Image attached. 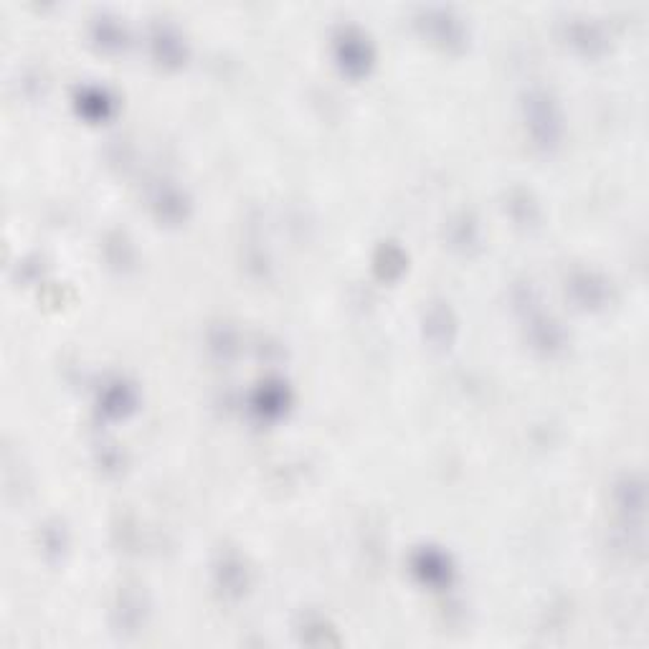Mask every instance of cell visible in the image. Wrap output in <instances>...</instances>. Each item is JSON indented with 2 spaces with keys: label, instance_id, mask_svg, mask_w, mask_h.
I'll return each instance as SVG.
<instances>
[{
  "label": "cell",
  "instance_id": "obj_1",
  "mask_svg": "<svg viewBox=\"0 0 649 649\" xmlns=\"http://www.w3.org/2000/svg\"><path fill=\"white\" fill-rule=\"evenodd\" d=\"M525 119H528V127H531L532 143L541 150H553L558 148L563 134V119L561 109L556 100L543 91V89H535L525 97Z\"/></svg>",
  "mask_w": 649,
  "mask_h": 649
},
{
  "label": "cell",
  "instance_id": "obj_2",
  "mask_svg": "<svg viewBox=\"0 0 649 649\" xmlns=\"http://www.w3.org/2000/svg\"><path fill=\"white\" fill-rule=\"evenodd\" d=\"M568 292L574 297V302L584 310H601L609 305V297H611V287L609 281L596 274V272H574L571 280H568Z\"/></svg>",
  "mask_w": 649,
  "mask_h": 649
},
{
  "label": "cell",
  "instance_id": "obj_3",
  "mask_svg": "<svg viewBox=\"0 0 649 649\" xmlns=\"http://www.w3.org/2000/svg\"><path fill=\"white\" fill-rule=\"evenodd\" d=\"M531 312V320H528V327H531V342L532 348H538L541 353L546 355H558L566 348V333L563 327L553 317H548L543 312L535 310V305L528 307Z\"/></svg>",
  "mask_w": 649,
  "mask_h": 649
},
{
  "label": "cell",
  "instance_id": "obj_4",
  "mask_svg": "<svg viewBox=\"0 0 649 649\" xmlns=\"http://www.w3.org/2000/svg\"><path fill=\"white\" fill-rule=\"evenodd\" d=\"M145 617H148L145 596L140 591H122L115 606V627H117L115 632L127 636L137 635L140 627L145 624Z\"/></svg>",
  "mask_w": 649,
  "mask_h": 649
},
{
  "label": "cell",
  "instance_id": "obj_5",
  "mask_svg": "<svg viewBox=\"0 0 649 649\" xmlns=\"http://www.w3.org/2000/svg\"><path fill=\"white\" fill-rule=\"evenodd\" d=\"M413 571L416 575L428 584V586H434V589H439V586H449V581H452V566H449V558L439 553V550H434V548H424V550H419L416 553V558H413Z\"/></svg>",
  "mask_w": 649,
  "mask_h": 649
},
{
  "label": "cell",
  "instance_id": "obj_6",
  "mask_svg": "<svg viewBox=\"0 0 649 649\" xmlns=\"http://www.w3.org/2000/svg\"><path fill=\"white\" fill-rule=\"evenodd\" d=\"M617 502L624 517H629V523L636 531H642V520H645V482L636 474H627L619 482L617 489Z\"/></svg>",
  "mask_w": 649,
  "mask_h": 649
},
{
  "label": "cell",
  "instance_id": "obj_7",
  "mask_svg": "<svg viewBox=\"0 0 649 649\" xmlns=\"http://www.w3.org/2000/svg\"><path fill=\"white\" fill-rule=\"evenodd\" d=\"M454 315L452 310L444 305V302H434L427 312V320H424V333L427 338L437 345V348H449V342L454 338Z\"/></svg>",
  "mask_w": 649,
  "mask_h": 649
},
{
  "label": "cell",
  "instance_id": "obj_8",
  "mask_svg": "<svg viewBox=\"0 0 649 649\" xmlns=\"http://www.w3.org/2000/svg\"><path fill=\"white\" fill-rule=\"evenodd\" d=\"M338 54H340V61H342V66H345L350 74H363V72L368 69L370 48H368V44L360 39V36L345 33V36L340 39Z\"/></svg>",
  "mask_w": 649,
  "mask_h": 649
},
{
  "label": "cell",
  "instance_id": "obj_9",
  "mask_svg": "<svg viewBox=\"0 0 649 649\" xmlns=\"http://www.w3.org/2000/svg\"><path fill=\"white\" fill-rule=\"evenodd\" d=\"M216 578H219V586L226 596H241L247 586H249V578H247V568L244 563L238 561L237 556H223V561L216 568Z\"/></svg>",
  "mask_w": 649,
  "mask_h": 649
},
{
  "label": "cell",
  "instance_id": "obj_10",
  "mask_svg": "<svg viewBox=\"0 0 649 649\" xmlns=\"http://www.w3.org/2000/svg\"><path fill=\"white\" fill-rule=\"evenodd\" d=\"M155 208L160 213V219H168V221H180L188 211V203H186V195L173 188V186H165L158 191L155 195Z\"/></svg>",
  "mask_w": 649,
  "mask_h": 649
},
{
  "label": "cell",
  "instance_id": "obj_11",
  "mask_svg": "<svg viewBox=\"0 0 649 649\" xmlns=\"http://www.w3.org/2000/svg\"><path fill=\"white\" fill-rule=\"evenodd\" d=\"M109 107H112V102H109V97H107L104 89L87 87L79 94V109H82L89 119H104L109 115Z\"/></svg>",
  "mask_w": 649,
  "mask_h": 649
},
{
  "label": "cell",
  "instance_id": "obj_12",
  "mask_svg": "<svg viewBox=\"0 0 649 649\" xmlns=\"http://www.w3.org/2000/svg\"><path fill=\"white\" fill-rule=\"evenodd\" d=\"M403 264H406V256H403V251L399 247H394V244H384L381 249H378V256H376V269H378V274L385 277V280H394V277H399L401 272H403Z\"/></svg>",
  "mask_w": 649,
  "mask_h": 649
},
{
  "label": "cell",
  "instance_id": "obj_13",
  "mask_svg": "<svg viewBox=\"0 0 649 649\" xmlns=\"http://www.w3.org/2000/svg\"><path fill=\"white\" fill-rule=\"evenodd\" d=\"M254 406L264 413V416H277V413H281V409L287 406V391H284L281 385H264V388H259Z\"/></svg>",
  "mask_w": 649,
  "mask_h": 649
},
{
  "label": "cell",
  "instance_id": "obj_14",
  "mask_svg": "<svg viewBox=\"0 0 649 649\" xmlns=\"http://www.w3.org/2000/svg\"><path fill=\"white\" fill-rule=\"evenodd\" d=\"M134 403L133 399V391L127 388V385H112L107 394H104V399H102V409L107 413H112V416H122V413L127 411L130 406Z\"/></svg>",
  "mask_w": 649,
  "mask_h": 649
},
{
  "label": "cell",
  "instance_id": "obj_15",
  "mask_svg": "<svg viewBox=\"0 0 649 649\" xmlns=\"http://www.w3.org/2000/svg\"><path fill=\"white\" fill-rule=\"evenodd\" d=\"M477 223H474L472 216L462 213L457 221H452V244L459 247V249H470L477 244Z\"/></svg>",
  "mask_w": 649,
  "mask_h": 649
},
{
  "label": "cell",
  "instance_id": "obj_16",
  "mask_svg": "<svg viewBox=\"0 0 649 649\" xmlns=\"http://www.w3.org/2000/svg\"><path fill=\"white\" fill-rule=\"evenodd\" d=\"M299 635H302V642H307V645H335L338 642L335 629H330L323 619L305 621V629H299Z\"/></svg>",
  "mask_w": 649,
  "mask_h": 649
},
{
  "label": "cell",
  "instance_id": "obj_17",
  "mask_svg": "<svg viewBox=\"0 0 649 649\" xmlns=\"http://www.w3.org/2000/svg\"><path fill=\"white\" fill-rule=\"evenodd\" d=\"M510 208H513V216H515L520 223H532L535 221V216H538V208H535L532 198L525 191L513 193Z\"/></svg>",
  "mask_w": 649,
  "mask_h": 649
}]
</instances>
